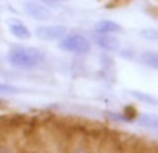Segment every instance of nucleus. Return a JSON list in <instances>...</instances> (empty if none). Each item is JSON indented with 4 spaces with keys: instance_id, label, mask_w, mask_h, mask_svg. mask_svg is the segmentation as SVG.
I'll return each instance as SVG.
<instances>
[{
    "instance_id": "nucleus-3",
    "label": "nucleus",
    "mask_w": 158,
    "mask_h": 153,
    "mask_svg": "<svg viewBox=\"0 0 158 153\" xmlns=\"http://www.w3.org/2000/svg\"><path fill=\"white\" fill-rule=\"evenodd\" d=\"M67 33V28L63 25H40L36 27L35 35L42 41H57Z\"/></svg>"
},
{
    "instance_id": "nucleus-8",
    "label": "nucleus",
    "mask_w": 158,
    "mask_h": 153,
    "mask_svg": "<svg viewBox=\"0 0 158 153\" xmlns=\"http://www.w3.org/2000/svg\"><path fill=\"white\" fill-rule=\"evenodd\" d=\"M10 32L13 33L15 38L22 39V41H24V39H29L31 38V31L28 29L22 22H18V21L10 24Z\"/></svg>"
},
{
    "instance_id": "nucleus-11",
    "label": "nucleus",
    "mask_w": 158,
    "mask_h": 153,
    "mask_svg": "<svg viewBox=\"0 0 158 153\" xmlns=\"http://www.w3.org/2000/svg\"><path fill=\"white\" fill-rule=\"evenodd\" d=\"M139 35L147 41H158V29L156 28H144L139 31Z\"/></svg>"
},
{
    "instance_id": "nucleus-14",
    "label": "nucleus",
    "mask_w": 158,
    "mask_h": 153,
    "mask_svg": "<svg viewBox=\"0 0 158 153\" xmlns=\"http://www.w3.org/2000/svg\"><path fill=\"white\" fill-rule=\"evenodd\" d=\"M39 2H43V3H53V2H50V0H39Z\"/></svg>"
},
{
    "instance_id": "nucleus-6",
    "label": "nucleus",
    "mask_w": 158,
    "mask_h": 153,
    "mask_svg": "<svg viewBox=\"0 0 158 153\" xmlns=\"http://www.w3.org/2000/svg\"><path fill=\"white\" fill-rule=\"evenodd\" d=\"M94 32L96 33H119L122 32V27L115 21L110 20H103L94 24Z\"/></svg>"
},
{
    "instance_id": "nucleus-4",
    "label": "nucleus",
    "mask_w": 158,
    "mask_h": 153,
    "mask_svg": "<svg viewBox=\"0 0 158 153\" xmlns=\"http://www.w3.org/2000/svg\"><path fill=\"white\" fill-rule=\"evenodd\" d=\"M24 11L31 18L38 20V21H47V20L52 18L50 10H47L43 4H39L38 2H25Z\"/></svg>"
},
{
    "instance_id": "nucleus-2",
    "label": "nucleus",
    "mask_w": 158,
    "mask_h": 153,
    "mask_svg": "<svg viewBox=\"0 0 158 153\" xmlns=\"http://www.w3.org/2000/svg\"><path fill=\"white\" fill-rule=\"evenodd\" d=\"M58 47L63 50L71 53H78V55H85L90 50V42L87 38L79 33H71V35H64L61 42L58 43Z\"/></svg>"
},
{
    "instance_id": "nucleus-1",
    "label": "nucleus",
    "mask_w": 158,
    "mask_h": 153,
    "mask_svg": "<svg viewBox=\"0 0 158 153\" xmlns=\"http://www.w3.org/2000/svg\"><path fill=\"white\" fill-rule=\"evenodd\" d=\"M7 60L13 67L21 70H31L42 64V61L44 60V55L42 50L36 47L14 46L8 52Z\"/></svg>"
},
{
    "instance_id": "nucleus-15",
    "label": "nucleus",
    "mask_w": 158,
    "mask_h": 153,
    "mask_svg": "<svg viewBox=\"0 0 158 153\" xmlns=\"http://www.w3.org/2000/svg\"><path fill=\"white\" fill-rule=\"evenodd\" d=\"M50 2H57V0H50Z\"/></svg>"
},
{
    "instance_id": "nucleus-10",
    "label": "nucleus",
    "mask_w": 158,
    "mask_h": 153,
    "mask_svg": "<svg viewBox=\"0 0 158 153\" xmlns=\"http://www.w3.org/2000/svg\"><path fill=\"white\" fill-rule=\"evenodd\" d=\"M131 95L133 96L135 99H137L139 102H143V103L146 104H153V106H156L158 104V100L154 96L148 95V93H144V92H137V90H131Z\"/></svg>"
},
{
    "instance_id": "nucleus-13",
    "label": "nucleus",
    "mask_w": 158,
    "mask_h": 153,
    "mask_svg": "<svg viewBox=\"0 0 158 153\" xmlns=\"http://www.w3.org/2000/svg\"><path fill=\"white\" fill-rule=\"evenodd\" d=\"M107 114L115 121H122V123H128V121H131V118L126 117V116H122V114H117V113H107Z\"/></svg>"
},
{
    "instance_id": "nucleus-9",
    "label": "nucleus",
    "mask_w": 158,
    "mask_h": 153,
    "mask_svg": "<svg viewBox=\"0 0 158 153\" xmlns=\"http://www.w3.org/2000/svg\"><path fill=\"white\" fill-rule=\"evenodd\" d=\"M139 60L146 67H150L153 70H158V53L157 52H143L139 56Z\"/></svg>"
},
{
    "instance_id": "nucleus-7",
    "label": "nucleus",
    "mask_w": 158,
    "mask_h": 153,
    "mask_svg": "<svg viewBox=\"0 0 158 153\" xmlns=\"http://www.w3.org/2000/svg\"><path fill=\"white\" fill-rule=\"evenodd\" d=\"M137 123L144 128L150 129H158V114L153 113H143L137 117Z\"/></svg>"
},
{
    "instance_id": "nucleus-12",
    "label": "nucleus",
    "mask_w": 158,
    "mask_h": 153,
    "mask_svg": "<svg viewBox=\"0 0 158 153\" xmlns=\"http://www.w3.org/2000/svg\"><path fill=\"white\" fill-rule=\"evenodd\" d=\"M19 92H21L19 88L0 82V93H4V95H15V93H19Z\"/></svg>"
},
{
    "instance_id": "nucleus-5",
    "label": "nucleus",
    "mask_w": 158,
    "mask_h": 153,
    "mask_svg": "<svg viewBox=\"0 0 158 153\" xmlns=\"http://www.w3.org/2000/svg\"><path fill=\"white\" fill-rule=\"evenodd\" d=\"M94 42L98 47L107 52H117L119 49V41L112 33H97L94 36Z\"/></svg>"
}]
</instances>
